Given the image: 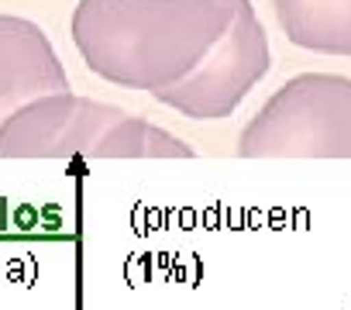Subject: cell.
<instances>
[{"instance_id": "cell-1", "label": "cell", "mask_w": 351, "mask_h": 310, "mask_svg": "<svg viewBox=\"0 0 351 310\" xmlns=\"http://www.w3.org/2000/svg\"><path fill=\"white\" fill-rule=\"evenodd\" d=\"M252 0H80L73 42L107 83L158 104L190 86Z\"/></svg>"}, {"instance_id": "cell-2", "label": "cell", "mask_w": 351, "mask_h": 310, "mask_svg": "<svg viewBox=\"0 0 351 310\" xmlns=\"http://www.w3.org/2000/svg\"><path fill=\"white\" fill-rule=\"evenodd\" d=\"M193 159V148L121 107L52 93L0 124V159Z\"/></svg>"}, {"instance_id": "cell-3", "label": "cell", "mask_w": 351, "mask_h": 310, "mask_svg": "<svg viewBox=\"0 0 351 310\" xmlns=\"http://www.w3.org/2000/svg\"><path fill=\"white\" fill-rule=\"evenodd\" d=\"M241 159H351V80L300 73L286 80L238 138Z\"/></svg>"}, {"instance_id": "cell-4", "label": "cell", "mask_w": 351, "mask_h": 310, "mask_svg": "<svg viewBox=\"0 0 351 310\" xmlns=\"http://www.w3.org/2000/svg\"><path fill=\"white\" fill-rule=\"evenodd\" d=\"M66 90L69 76L49 35L35 21L0 14V124L21 107Z\"/></svg>"}, {"instance_id": "cell-5", "label": "cell", "mask_w": 351, "mask_h": 310, "mask_svg": "<svg viewBox=\"0 0 351 310\" xmlns=\"http://www.w3.org/2000/svg\"><path fill=\"white\" fill-rule=\"evenodd\" d=\"M286 38L306 52L351 56V0H272Z\"/></svg>"}]
</instances>
